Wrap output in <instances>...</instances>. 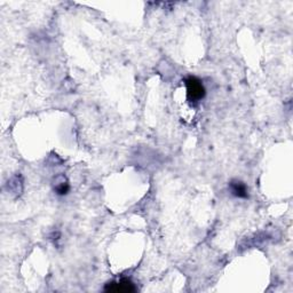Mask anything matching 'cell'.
<instances>
[{
	"label": "cell",
	"mask_w": 293,
	"mask_h": 293,
	"mask_svg": "<svg viewBox=\"0 0 293 293\" xmlns=\"http://www.w3.org/2000/svg\"><path fill=\"white\" fill-rule=\"evenodd\" d=\"M106 292H115V293H131L135 292L136 288L129 280H121L119 282H111L108 283L104 288Z\"/></svg>",
	"instance_id": "7a4b0ae2"
},
{
	"label": "cell",
	"mask_w": 293,
	"mask_h": 293,
	"mask_svg": "<svg viewBox=\"0 0 293 293\" xmlns=\"http://www.w3.org/2000/svg\"><path fill=\"white\" fill-rule=\"evenodd\" d=\"M229 189L231 194L237 198H248L249 197V190L247 184L242 181L234 180L229 183Z\"/></svg>",
	"instance_id": "3957f363"
},
{
	"label": "cell",
	"mask_w": 293,
	"mask_h": 293,
	"mask_svg": "<svg viewBox=\"0 0 293 293\" xmlns=\"http://www.w3.org/2000/svg\"><path fill=\"white\" fill-rule=\"evenodd\" d=\"M69 189H70V187H69V184L67 182H61L59 186L56 187V193L61 195V196H63V195H67Z\"/></svg>",
	"instance_id": "277c9868"
},
{
	"label": "cell",
	"mask_w": 293,
	"mask_h": 293,
	"mask_svg": "<svg viewBox=\"0 0 293 293\" xmlns=\"http://www.w3.org/2000/svg\"><path fill=\"white\" fill-rule=\"evenodd\" d=\"M187 86V97L190 102H198L205 96V87L202 82L197 77H188L186 79Z\"/></svg>",
	"instance_id": "6da1fadb"
}]
</instances>
